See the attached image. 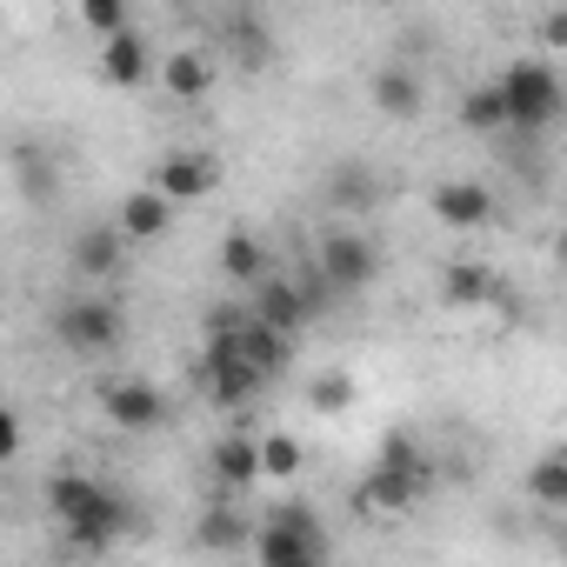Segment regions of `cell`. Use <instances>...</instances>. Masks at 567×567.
<instances>
[{
    "label": "cell",
    "instance_id": "cell-1",
    "mask_svg": "<svg viewBox=\"0 0 567 567\" xmlns=\"http://www.w3.org/2000/svg\"><path fill=\"white\" fill-rule=\"evenodd\" d=\"M434 481H441V467H434V454L408 434V427H394L388 441H381V454L368 461V474H361V507L368 514H408V507H421L427 494H434Z\"/></svg>",
    "mask_w": 567,
    "mask_h": 567
},
{
    "label": "cell",
    "instance_id": "cell-2",
    "mask_svg": "<svg viewBox=\"0 0 567 567\" xmlns=\"http://www.w3.org/2000/svg\"><path fill=\"white\" fill-rule=\"evenodd\" d=\"M254 560L260 567H328V527L308 501H280L254 520Z\"/></svg>",
    "mask_w": 567,
    "mask_h": 567
},
{
    "label": "cell",
    "instance_id": "cell-3",
    "mask_svg": "<svg viewBox=\"0 0 567 567\" xmlns=\"http://www.w3.org/2000/svg\"><path fill=\"white\" fill-rule=\"evenodd\" d=\"M501 94H507V121L520 134H547L560 114H567V81L547 54H520L507 74H501Z\"/></svg>",
    "mask_w": 567,
    "mask_h": 567
},
{
    "label": "cell",
    "instance_id": "cell-4",
    "mask_svg": "<svg viewBox=\"0 0 567 567\" xmlns=\"http://www.w3.org/2000/svg\"><path fill=\"white\" fill-rule=\"evenodd\" d=\"M194 381H200V394H207L220 414H240V408H254V401L267 394V381L240 361V341H207L200 361H194Z\"/></svg>",
    "mask_w": 567,
    "mask_h": 567
},
{
    "label": "cell",
    "instance_id": "cell-5",
    "mask_svg": "<svg viewBox=\"0 0 567 567\" xmlns=\"http://www.w3.org/2000/svg\"><path fill=\"white\" fill-rule=\"evenodd\" d=\"M315 274L328 280L334 295H368L374 280H381V247L368 234H354V227H334L315 247Z\"/></svg>",
    "mask_w": 567,
    "mask_h": 567
},
{
    "label": "cell",
    "instance_id": "cell-6",
    "mask_svg": "<svg viewBox=\"0 0 567 567\" xmlns=\"http://www.w3.org/2000/svg\"><path fill=\"white\" fill-rule=\"evenodd\" d=\"M121 334H127V315H121V301H107V295H87V301L54 308V341H61L68 354H114Z\"/></svg>",
    "mask_w": 567,
    "mask_h": 567
},
{
    "label": "cell",
    "instance_id": "cell-7",
    "mask_svg": "<svg viewBox=\"0 0 567 567\" xmlns=\"http://www.w3.org/2000/svg\"><path fill=\"white\" fill-rule=\"evenodd\" d=\"M101 414L121 434H161L167 427V394L141 374H114V381H101Z\"/></svg>",
    "mask_w": 567,
    "mask_h": 567
},
{
    "label": "cell",
    "instance_id": "cell-8",
    "mask_svg": "<svg viewBox=\"0 0 567 567\" xmlns=\"http://www.w3.org/2000/svg\"><path fill=\"white\" fill-rule=\"evenodd\" d=\"M254 321L260 328H274V334H288V341H301L321 315H315V301H308V288H301V274H267L260 288H254Z\"/></svg>",
    "mask_w": 567,
    "mask_h": 567
},
{
    "label": "cell",
    "instance_id": "cell-9",
    "mask_svg": "<svg viewBox=\"0 0 567 567\" xmlns=\"http://www.w3.org/2000/svg\"><path fill=\"white\" fill-rule=\"evenodd\" d=\"M147 187H154V194H167L174 207H187V200H207V194L220 187V161H214L207 147H174V154H161V161H154Z\"/></svg>",
    "mask_w": 567,
    "mask_h": 567
},
{
    "label": "cell",
    "instance_id": "cell-10",
    "mask_svg": "<svg viewBox=\"0 0 567 567\" xmlns=\"http://www.w3.org/2000/svg\"><path fill=\"white\" fill-rule=\"evenodd\" d=\"M134 534H141V507L114 487L81 527H68V547H74V554H107V547H121V540H134Z\"/></svg>",
    "mask_w": 567,
    "mask_h": 567
},
{
    "label": "cell",
    "instance_id": "cell-11",
    "mask_svg": "<svg viewBox=\"0 0 567 567\" xmlns=\"http://www.w3.org/2000/svg\"><path fill=\"white\" fill-rule=\"evenodd\" d=\"M427 214L441 227H454V234H481V227H494V187H481V181H441L434 200H427Z\"/></svg>",
    "mask_w": 567,
    "mask_h": 567
},
{
    "label": "cell",
    "instance_id": "cell-12",
    "mask_svg": "<svg viewBox=\"0 0 567 567\" xmlns=\"http://www.w3.org/2000/svg\"><path fill=\"white\" fill-rule=\"evenodd\" d=\"M127 247H134V240H127L114 220H94V227L74 234V254H68V260H74L81 280H114V274H127Z\"/></svg>",
    "mask_w": 567,
    "mask_h": 567
},
{
    "label": "cell",
    "instance_id": "cell-13",
    "mask_svg": "<svg viewBox=\"0 0 567 567\" xmlns=\"http://www.w3.org/2000/svg\"><path fill=\"white\" fill-rule=\"evenodd\" d=\"M107 494H114V487H107V481H94V474H81V467H61V474H48V487H41V501H48V514L61 520V534H68V527H81Z\"/></svg>",
    "mask_w": 567,
    "mask_h": 567
},
{
    "label": "cell",
    "instance_id": "cell-14",
    "mask_svg": "<svg viewBox=\"0 0 567 567\" xmlns=\"http://www.w3.org/2000/svg\"><path fill=\"white\" fill-rule=\"evenodd\" d=\"M368 101H374V114H388V121H414V114L427 107V81H421L414 68L388 61V68L368 74Z\"/></svg>",
    "mask_w": 567,
    "mask_h": 567
},
{
    "label": "cell",
    "instance_id": "cell-15",
    "mask_svg": "<svg viewBox=\"0 0 567 567\" xmlns=\"http://www.w3.org/2000/svg\"><path fill=\"white\" fill-rule=\"evenodd\" d=\"M441 301L447 308H507V288H501V274L481 267V260H447L441 267Z\"/></svg>",
    "mask_w": 567,
    "mask_h": 567
},
{
    "label": "cell",
    "instance_id": "cell-16",
    "mask_svg": "<svg viewBox=\"0 0 567 567\" xmlns=\"http://www.w3.org/2000/svg\"><path fill=\"white\" fill-rule=\"evenodd\" d=\"M214 81H220V54L214 48H174V54H161V87L174 101H200V94H214Z\"/></svg>",
    "mask_w": 567,
    "mask_h": 567
},
{
    "label": "cell",
    "instance_id": "cell-17",
    "mask_svg": "<svg viewBox=\"0 0 567 567\" xmlns=\"http://www.w3.org/2000/svg\"><path fill=\"white\" fill-rule=\"evenodd\" d=\"M101 74H107V87H147L154 74H161V61H154V48H147V34H114V41H101Z\"/></svg>",
    "mask_w": 567,
    "mask_h": 567
},
{
    "label": "cell",
    "instance_id": "cell-18",
    "mask_svg": "<svg viewBox=\"0 0 567 567\" xmlns=\"http://www.w3.org/2000/svg\"><path fill=\"white\" fill-rule=\"evenodd\" d=\"M194 547L200 554H240V547H254V520L234 501H207L194 514Z\"/></svg>",
    "mask_w": 567,
    "mask_h": 567
},
{
    "label": "cell",
    "instance_id": "cell-19",
    "mask_svg": "<svg viewBox=\"0 0 567 567\" xmlns=\"http://www.w3.org/2000/svg\"><path fill=\"white\" fill-rule=\"evenodd\" d=\"M207 474H214L227 494L267 481V474H260V441H254V434H220V441L207 447Z\"/></svg>",
    "mask_w": 567,
    "mask_h": 567
},
{
    "label": "cell",
    "instance_id": "cell-20",
    "mask_svg": "<svg viewBox=\"0 0 567 567\" xmlns=\"http://www.w3.org/2000/svg\"><path fill=\"white\" fill-rule=\"evenodd\" d=\"M114 227H121L127 240H161V234L174 227V200L154 194V187H134V194L114 207Z\"/></svg>",
    "mask_w": 567,
    "mask_h": 567
},
{
    "label": "cell",
    "instance_id": "cell-21",
    "mask_svg": "<svg viewBox=\"0 0 567 567\" xmlns=\"http://www.w3.org/2000/svg\"><path fill=\"white\" fill-rule=\"evenodd\" d=\"M214 267L234 280V288H247V295L274 274V260H267V247H260L254 234H227V240H220V254H214Z\"/></svg>",
    "mask_w": 567,
    "mask_h": 567
},
{
    "label": "cell",
    "instance_id": "cell-22",
    "mask_svg": "<svg viewBox=\"0 0 567 567\" xmlns=\"http://www.w3.org/2000/svg\"><path fill=\"white\" fill-rule=\"evenodd\" d=\"M240 361H247V368H254V374H260V381L274 388L280 374H288V368H295V341H288V334H274V328H260V321H254V328L240 334Z\"/></svg>",
    "mask_w": 567,
    "mask_h": 567
},
{
    "label": "cell",
    "instance_id": "cell-23",
    "mask_svg": "<svg viewBox=\"0 0 567 567\" xmlns=\"http://www.w3.org/2000/svg\"><path fill=\"white\" fill-rule=\"evenodd\" d=\"M321 194H328V207H341V214H361V207H374V174L361 167V161H334L328 167V181H321Z\"/></svg>",
    "mask_w": 567,
    "mask_h": 567
},
{
    "label": "cell",
    "instance_id": "cell-24",
    "mask_svg": "<svg viewBox=\"0 0 567 567\" xmlns=\"http://www.w3.org/2000/svg\"><path fill=\"white\" fill-rule=\"evenodd\" d=\"M461 127H467V134H507V127H514V121H507L501 81H481V87L461 94Z\"/></svg>",
    "mask_w": 567,
    "mask_h": 567
},
{
    "label": "cell",
    "instance_id": "cell-25",
    "mask_svg": "<svg viewBox=\"0 0 567 567\" xmlns=\"http://www.w3.org/2000/svg\"><path fill=\"white\" fill-rule=\"evenodd\" d=\"M520 487H527L534 507H560V514H567V447H560V454H540Z\"/></svg>",
    "mask_w": 567,
    "mask_h": 567
},
{
    "label": "cell",
    "instance_id": "cell-26",
    "mask_svg": "<svg viewBox=\"0 0 567 567\" xmlns=\"http://www.w3.org/2000/svg\"><path fill=\"white\" fill-rule=\"evenodd\" d=\"M227 54H234L240 68H260V61H274V34H267L254 14H227Z\"/></svg>",
    "mask_w": 567,
    "mask_h": 567
},
{
    "label": "cell",
    "instance_id": "cell-27",
    "mask_svg": "<svg viewBox=\"0 0 567 567\" xmlns=\"http://www.w3.org/2000/svg\"><path fill=\"white\" fill-rule=\"evenodd\" d=\"M354 394H361V388H354V374H348V368H328V374H315V381H308V408H315V414H328V421H334V414H348V408H354Z\"/></svg>",
    "mask_w": 567,
    "mask_h": 567
},
{
    "label": "cell",
    "instance_id": "cell-28",
    "mask_svg": "<svg viewBox=\"0 0 567 567\" xmlns=\"http://www.w3.org/2000/svg\"><path fill=\"white\" fill-rule=\"evenodd\" d=\"M301 467H308V454H301L295 434H267V441H260V474H267V481H295Z\"/></svg>",
    "mask_w": 567,
    "mask_h": 567
},
{
    "label": "cell",
    "instance_id": "cell-29",
    "mask_svg": "<svg viewBox=\"0 0 567 567\" xmlns=\"http://www.w3.org/2000/svg\"><path fill=\"white\" fill-rule=\"evenodd\" d=\"M81 28H87L94 41L127 34V28H134V21H127V0H87V8H81Z\"/></svg>",
    "mask_w": 567,
    "mask_h": 567
},
{
    "label": "cell",
    "instance_id": "cell-30",
    "mask_svg": "<svg viewBox=\"0 0 567 567\" xmlns=\"http://www.w3.org/2000/svg\"><path fill=\"white\" fill-rule=\"evenodd\" d=\"M534 34H540L547 54H567V8H547V14L534 21Z\"/></svg>",
    "mask_w": 567,
    "mask_h": 567
},
{
    "label": "cell",
    "instance_id": "cell-31",
    "mask_svg": "<svg viewBox=\"0 0 567 567\" xmlns=\"http://www.w3.org/2000/svg\"><path fill=\"white\" fill-rule=\"evenodd\" d=\"M0 454H8V461L21 454V421H14V414H8V421H0Z\"/></svg>",
    "mask_w": 567,
    "mask_h": 567
},
{
    "label": "cell",
    "instance_id": "cell-32",
    "mask_svg": "<svg viewBox=\"0 0 567 567\" xmlns=\"http://www.w3.org/2000/svg\"><path fill=\"white\" fill-rule=\"evenodd\" d=\"M554 267H560V280H567V227H560V240H554Z\"/></svg>",
    "mask_w": 567,
    "mask_h": 567
}]
</instances>
